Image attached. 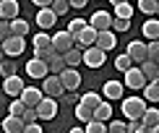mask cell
I'll list each match as a JSON object with an SVG mask.
<instances>
[{"instance_id":"obj_21","label":"cell","mask_w":159,"mask_h":133,"mask_svg":"<svg viewBox=\"0 0 159 133\" xmlns=\"http://www.w3.org/2000/svg\"><path fill=\"white\" fill-rule=\"evenodd\" d=\"M0 125H3L5 133H21L24 131V120H21V117H16V115H8Z\"/></svg>"},{"instance_id":"obj_1","label":"cell","mask_w":159,"mask_h":133,"mask_svg":"<svg viewBox=\"0 0 159 133\" xmlns=\"http://www.w3.org/2000/svg\"><path fill=\"white\" fill-rule=\"evenodd\" d=\"M123 115L128 117V120H133V117H141L143 110H146V99L143 97H125L123 99Z\"/></svg>"},{"instance_id":"obj_3","label":"cell","mask_w":159,"mask_h":133,"mask_svg":"<svg viewBox=\"0 0 159 133\" xmlns=\"http://www.w3.org/2000/svg\"><path fill=\"white\" fill-rule=\"evenodd\" d=\"M42 94L44 97H52V99H60L63 94H65V89H63V84H60V78L57 76H52V73H47V76L42 78Z\"/></svg>"},{"instance_id":"obj_26","label":"cell","mask_w":159,"mask_h":133,"mask_svg":"<svg viewBox=\"0 0 159 133\" xmlns=\"http://www.w3.org/2000/svg\"><path fill=\"white\" fill-rule=\"evenodd\" d=\"M63 60H65L68 68H76V65L81 63V50H78V47H70L68 52H63Z\"/></svg>"},{"instance_id":"obj_39","label":"cell","mask_w":159,"mask_h":133,"mask_svg":"<svg viewBox=\"0 0 159 133\" xmlns=\"http://www.w3.org/2000/svg\"><path fill=\"white\" fill-rule=\"evenodd\" d=\"M21 120H24V125H26V123H37V120H39V117H37V107H24Z\"/></svg>"},{"instance_id":"obj_24","label":"cell","mask_w":159,"mask_h":133,"mask_svg":"<svg viewBox=\"0 0 159 133\" xmlns=\"http://www.w3.org/2000/svg\"><path fill=\"white\" fill-rule=\"evenodd\" d=\"M141 34L146 37L149 42H151V39H157V37H159V21H154V18H149V21L141 26Z\"/></svg>"},{"instance_id":"obj_47","label":"cell","mask_w":159,"mask_h":133,"mask_svg":"<svg viewBox=\"0 0 159 133\" xmlns=\"http://www.w3.org/2000/svg\"><path fill=\"white\" fill-rule=\"evenodd\" d=\"M31 3H34V8H50L52 0H31Z\"/></svg>"},{"instance_id":"obj_11","label":"cell","mask_w":159,"mask_h":133,"mask_svg":"<svg viewBox=\"0 0 159 133\" xmlns=\"http://www.w3.org/2000/svg\"><path fill=\"white\" fill-rule=\"evenodd\" d=\"M94 42H97V31L91 29L89 24H86L84 29H81V31H78V34L73 37V44H76L78 50H84V47H91V44H94Z\"/></svg>"},{"instance_id":"obj_40","label":"cell","mask_w":159,"mask_h":133,"mask_svg":"<svg viewBox=\"0 0 159 133\" xmlns=\"http://www.w3.org/2000/svg\"><path fill=\"white\" fill-rule=\"evenodd\" d=\"M107 133H125V123L123 120H107Z\"/></svg>"},{"instance_id":"obj_31","label":"cell","mask_w":159,"mask_h":133,"mask_svg":"<svg viewBox=\"0 0 159 133\" xmlns=\"http://www.w3.org/2000/svg\"><path fill=\"white\" fill-rule=\"evenodd\" d=\"M31 47H34V50L50 47V34H47V31H39V34H34V39H31Z\"/></svg>"},{"instance_id":"obj_32","label":"cell","mask_w":159,"mask_h":133,"mask_svg":"<svg viewBox=\"0 0 159 133\" xmlns=\"http://www.w3.org/2000/svg\"><path fill=\"white\" fill-rule=\"evenodd\" d=\"M138 8H141V13L154 16V13L159 11V3H157V0H138Z\"/></svg>"},{"instance_id":"obj_8","label":"cell","mask_w":159,"mask_h":133,"mask_svg":"<svg viewBox=\"0 0 159 133\" xmlns=\"http://www.w3.org/2000/svg\"><path fill=\"white\" fill-rule=\"evenodd\" d=\"M125 55L130 57V63H133V65H141L143 60H149V55H146V44H143L141 39H133V42H128V50H125Z\"/></svg>"},{"instance_id":"obj_19","label":"cell","mask_w":159,"mask_h":133,"mask_svg":"<svg viewBox=\"0 0 159 133\" xmlns=\"http://www.w3.org/2000/svg\"><path fill=\"white\" fill-rule=\"evenodd\" d=\"M91 120H102V123L112 120V107H110V102H99L97 107L91 110Z\"/></svg>"},{"instance_id":"obj_49","label":"cell","mask_w":159,"mask_h":133,"mask_svg":"<svg viewBox=\"0 0 159 133\" xmlns=\"http://www.w3.org/2000/svg\"><path fill=\"white\" fill-rule=\"evenodd\" d=\"M70 133H84V128H70Z\"/></svg>"},{"instance_id":"obj_48","label":"cell","mask_w":159,"mask_h":133,"mask_svg":"<svg viewBox=\"0 0 159 133\" xmlns=\"http://www.w3.org/2000/svg\"><path fill=\"white\" fill-rule=\"evenodd\" d=\"M146 128V133H159V125H143Z\"/></svg>"},{"instance_id":"obj_50","label":"cell","mask_w":159,"mask_h":133,"mask_svg":"<svg viewBox=\"0 0 159 133\" xmlns=\"http://www.w3.org/2000/svg\"><path fill=\"white\" fill-rule=\"evenodd\" d=\"M110 3H112V5H117V3H128V0H110Z\"/></svg>"},{"instance_id":"obj_7","label":"cell","mask_w":159,"mask_h":133,"mask_svg":"<svg viewBox=\"0 0 159 133\" xmlns=\"http://www.w3.org/2000/svg\"><path fill=\"white\" fill-rule=\"evenodd\" d=\"M123 86H125V89H143V86H146V76L141 73V68H138V65H130V68L125 71Z\"/></svg>"},{"instance_id":"obj_20","label":"cell","mask_w":159,"mask_h":133,"mask_svg":"<svg viewBox=\"0 0 159 133\" xmlns=\"http://www.w3.org/2000/svg\"><path fill=\"white\" fill-rule=\"evenodd\" d=\"M102 91H104V97H107V99H123V91H125V86H123L120 81H107Z\"/></svg>"},{"instance_id":"obj_36","label":"cell","mask_w":159,"mask_h":133,"mask_svg":"<svg viewBox=\"0 0 159 133\" xmlns=\"http://www.w3.org/2000/svg\"><path fill=\"white\" fill-rule=\"evenodd\" d=\"M24 107H26V104L21 102V99H18V97H13V102L8 104V115H16V117H21V112H24Z\"/></svg>"},{"instance_id":"obj_27","label":"cell","mask_w":159,"mask_h":133,"mask_svg":"<svg viewBox=\"0 0 159 133\" xmlns=\"http://www.w3.org/2000/svg\"><path fill=\"white\" fill-rule=\"evenodd\" d=\"M141 123L143 125H159V110L157 107H146L141 115Z\"/></svg>"},{"instance_id":"obj_25","label":"cell","mask_w":159,"mask_h":133,"mask_svg":"<svg viewBox=\"0 0 159 133\" xmlns=\"http://www.w3.org/2000/svg\"><path fill=\"white\" fill-rule=\"evenodd\" d=\"M143 99L146 102H157L159 99V81H146V86H143Z\"/></svg>"},{"instance_id":"obj_38","label":"cell","mask_w":159,"mask_h":133,"mask_svg":"<svg viewBox=\"0 0 159 133\" xmlns=\"http://www.w3.org/2000/svg\"><path fill=\"white\" fill-rule=\"evenodd\" d=\"M84 26H86V21H84V18H73V21H70V24H68V29H65V31H68V34H70V37H76V34H78V31H81V29H84Z\"/></svg>"},{"instance_id":"obj_22","label":"cell","mask_w":159,"mask_h":133,"mask_svg":"<svg viewBox=\"0 0 159 133\" xmlns=\"http://www.w3.org/2000/svg\"><path fill=\"white\" fill-rule=\"evenodd\" d=\"M138 68H141V73L146 76V81H157V78H159V65H157V60H143Z\"/></svg>"},{"instance_id":"obj_9","label":"cell","mask_w":159,"mask_h":133,"mask_svg":"<svg viewBox=\"0 0 159 133\" xmlns=\"http://www.w3.org/2000/svg\"><path fill=\"white\" fill-rule=\"evenodd\" d=\"M50 47L57 52V55H63V52H68L70 47H76L73 44V37L68 34V31H57L55 37H50Z\"/></svg>"},{"instance_id":"obj_29","label":"cell","mask_w":159,"mask_h":133,"mask_svg":"<svg viewBox=\"0 0 159 133\" xmlns=\"http://www.w3.org/2000/svg\"><path fill=\"white\" fill-rule=\"evenodd\" d=\"M99 102H102V99H99V94H97V91H86V94L81 97V102H78V104H84V107L94 110V107H97Z\"/></svg>"},{"instance_id":"obj_28","label":"cell","mask_w":159,"mask_h":133,"mask_svg":"<svg viewBox=\"0 0 159 133\" xmlns=\"http://www.w3.org/2000/svg\"><path fill=\"white\" fill-rule=\"evenodd\" d=\"M133 5H130V3H117L115 5V18H128V21H130V18H133Z\"/></svg>"},{"instance_id":"obj_17","label":"cell","mask_w":159,"mask_h":133,"mask_svg":"<svg viewBox=\"0 0 159 133\" xmlns=\"http://www.w3.org/2000/svg\"><path fill=\"white\" fill-rule=\"evenodd\" d=\"M29 21H26V18H21V16H16V18H11L8 21V29H11V34L13 37H26L29 34Z\"/></svg>"},{"instance_id":"obj_23","label":"cell","mask_w":159,"mask_h":133,"mask_svg":"<svg viewBox=\"0 0 159 133\" xmlns=\"http://www.w3.org/2000/svg\"><path fill=\"white\" fill-rule=\"evenodd\" d=\"M63 68H68V65H65V60H63V55H52L50 60H47V73H52V76H57V73H60Z\"/></svg>"},{"instance_id":"obj_13","label":"cell","mask_w":159,"mask_h":133,"mask_svg":"<svg viewBox=\"0 0 159 133\" xmlns=\"http://www.w3.org/2000/svg\"><path fill=\"white\" fill-rule=\"evenodd\" d=\"M97 47L99 50H104V52H110V50H115V44H117V37H115V31L107 29V31H97Z\"/></svg>"},{"instance_id":"obj_37","label":"cell","mask_w":159,"mask_h":133,"mask_svg":"<svg viewBox=\"0 0 159 133\" xmlns=\"http://www.w3.org/2000/svg\"><path fill=\"white\" fill-rule=\"evenodd\" d=\"M130 65H133V63H130V57L125 55V52H123V55H117V57H115V68L120 71V73H125V71L130 68Z\"/></svg>"},{"instance_id":"obj_45","label":"cell","mask_w":159,"mask_h":133,"mask_svg":"<svg viewBox=\"0 0 159 133\" xmlns=\"http://www.w3.org/2000/svg\"><path fill=\"white\" fill-rule=\"evenodd\" d=\"M5 37H11V29H8V21H5V18H0V42H3Z\"/></svg>"},{"instance_id":"obj_6","label":"cell","mask_w":159,"mask_h":133,"mask_svg":"<svg viewBox=\"0 0 159 133\" xmlns=\"http://www.w3.org/2000/svg\"><path fill=\"white\" fill-rule=\"evenodd\" d=\"M57 78H60L65 91H78V86H81V73H78L76 68H63L60 73H57Z\"/></svg>"},{"instance_id":"obj_51","label":"cell","mask_w":159,"mask_h":133,"mask_svg":"<svg viewBox=\"0 0 159 133\" xmlns=\"http://www.w3.org/2000/svg\"><path fill=\"white\" fill-rule=\"evenodd\" d=\"M0 60H3V47H0Z\"/></svg>"},{"instance_id":"obj_5","label":"cell","mask_w":159,"mask_h":133,"mask_svg":"<svg viewBox=\"0 0 159 133\" xmlns=\"http://www.w3.org/2000/svg\"><path fill=\"white\" fill-rule=\"evenodd\" d=\"M0 47H3V55H8V57H18L21 52L26 50V42H24V37H5L3 42H0Z\"/></svg>"},{"instance_id":"obj_15","label":"cell","mask_w":159,"mask_h":133,"mask_svg":"<svg viewBox=\"0 0 159 133\" xmlns=\"http://www.w3.org/2000/svg\"><path fill=\"white\" fill-rule=\"evenodd\" d=\"M0 89H3L8 97H18L21 89H24V81L18 76H5V81H0Z\"/></svg>"},{"instance_id":"obj_14","label":"cell","mask_w":159,"mask_h":133,"mask_svg":"<svg viewBox=\"0 0 159 133\" xmlns=\"http://www.w3.org/2000/svg\"><path fill=\"white\" fill-rule=\"evenodd\" d=\"M55 24H57V16H55L50 8H37V26H39L42 31L52 29Z\"/></svg>"},{"instance_id":"obj_34","label":"cell","mask_w":159,"mask_h":133,"mask_svg":"<svg viewBox=\"0 0 159 133\" xmlns=\"http://www.w3.org/2000/svg\"><path fill=\"white\" fill-rule=\"evenodd\" d=\"M84 133H107V125H104L102 120H89L86 123Z\"/></svg>"},{"instance_id":"obj_41","label":"cell","mask_w":159,"mask_h":133,"mask_svg":"<svg viewBox=\"0 0 159 133\" xmlns=\"http://www.w3.org/2000/svg\"><path fill=\"white\" fill-rule=\"evenodd\" d=\"M52 55H55V50H52V47H42V50H34V57H37V60H44V63H47Z\"/></svg>"},{"instance_id":"obj_2","label":"cell","mask_w":159,"mask_h":133,"mask_svg":"<svg viewBox=\"0 0 159 133\" xmlns=\"http://www.w3.org/2000/svg\"><path fill=\"white\" fill-rule=\"evenodd\" d=\"M104 55H107L104 50H99L97 44H91V47H84L81 50V63L97 71V68H102V65H104Z\"/></svg>"},{"instance_id":"obj_42","label":"cell","mask_w":159,"mask_h":133,"mask_svg":"<svg viewBox=\"0 0 159 133\" xmlns=\"http://www.w3.org/2000/svg\"><path fill=\"white\" fill-rule=\"evenodd\" d=\"M146 55H149V60H157L159 57V42L157 39H151V42L146 44Z\"/></svg>"},{"instance_id":"obj_16","label":"cell","mask_w":159,"mask_h":133,"mask_svg":"<svg viewBox=\"0 0 159 133\" xmlns=\"http://www.w3.org/2000/svg\"><path fill=\"white\" fill-rule=\"evenodd\" d=\"M26 73H29L31 78H39V81H42V78L47 76V63H44V60H37V57H31V60L26 63Z\"/></svg>"},{"instance_id":"obj_44","label":"cell","mask_w":159,"mask_h":133,"mask_svg":"<svg viewBox=\"0 0 159 133\" xmlns=\"http://www.w3.org/2000/svg\"><path fill=\"white\" fill-rule=\"evenodd\" d=\"M21 133H44V131H42V125H39V123H26Z\"/></svg>"},{"instance_id":"obj_30","label":"cell","mask_w":159,"mask_h":133,"mask_svg":"<svg viewBox=\"0 0 159 133\" xmlns=\"http://www.w3.org/2000/svg\"><path fill=\"white\" fill-rule=\"evenodd\" d=\"M68 8H70V5H68V0H52V3H50V11L55 13L57 18H60V16H65V13H68Z\"/></svg>"},{"instance_id":"obj_18","label":"cell","mask_w":159,"mask_h":133,"mask_svg":"<svg viewBox=\"0 0 159 133\" xmlns=\"http://www.w3.org/2000/svg\"><path fill=\"white\" fill-rule=\"evenodd\" d=\"M18 16V0H0V18L11 21Z\"/></svg>"},{"instance_id":"obj_46","label":"cell","mask_w":159,"mask_h":133,"mask_svg":"<svg viewBox=\"0 0 159 133\" xmlns=\"http://www.w3.org/2000/svg\"><path fill=\"white\" fill-rule=\"evenodd\" d=\"M68 5H70V8H78V11H81V8H86V0H68Z\"/></svg>"},{"instance_id":"obj_33","label":"cell","mask_w":159,"mask_h":133,"mask_svg":"<svg viewBox=\"0 0 159 133\" xmlns=\"http://www.w3.org/2000/svg\"><path fill=\"white\" fill-rule=\"evenodd\" d=\"M73 115H76V120H78V123H84V125L91 120V110H89V107H84V104H78V107L73 110Z\"/></svg>"},{"instance_id":"obj_35","label":"cell","mask_w":159,"mask_h":133,"mask_svg":"<svg viewBox=\"0 0 159 133\" xmlns=\"http://www.w3.org/2000/svg\"><path fill=\"white\" fill-rule=\"evenodd\" d=\"M110 29H112V31H120V34H123V31H128V29H130V21H128V18H115V16H112Z\"/></svg>"},{"instance_id":"obj_12","label":"cell","mask_w":159,"mask_h":133,"mask_svg":"<svg viewBox=\"0 0 159 133\" xmlns=\"http://www.w3.org/2000/svg\"><path fill=\"white\" fill-rule=\"evenodd\" d=\"M42 97H44V94H42V89H39V86H24L21 94H18V99H21L26 107H37Z\"/></svg>"},{"instance_id":"obj_4","label":"cell","mask_w":159,"mask_h":133,"mask_svg":"<svg viewBox=\"0 0 159 133\" xmlns=\"http://www.w3.org/2000/svg\"><path fill=\"white\" fill-rule=\"evenodd\" d=\"M57 99H52V97H42L39 99V104H37V117L39 120H52V117H57Z\"/></svg>"},{"instance_id":"obj_10","label":"cell","mask_w":159,"mask_h":133,"mask_svg":"<svg viewBox=\"0 0 159 133\" xmlns=\"http://www.w3.org/2000/svg\"><path fill=\"white\" fill-rule=\"evenodd\" d=\"M86 24H89L94 31H107L110 24H112V16H110L107 11H94V13H91V18H89Z\"/></svg>"},{"instance_id":"obj_43","label":"cell","mask_w":159,"mask_h":133,"mask_svg":"<svg viewBox=\"0 0 159 133\" xmlns=\"http://www.w3.org/2000/svg\"><path fill=\"white\" fill-rule=\"evenodd\" d=\"M0 73L3 76H16V63H11V60L0 63Z\"/></svg>"}]
</instances>
